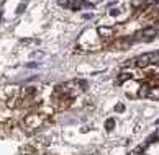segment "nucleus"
Instances as JSON below:
<instances>
[{"mask_svg": "<svg viewBox=\"0 0 159 155\" xmlns=\"http://www.w3.org/2000/svg\"><path fill=\"white\" fill-rule=\"evenodd\" d=\"M105 127H107V131H111L115 127V121L113 119H107V123H105Z\"/></svg>", "mask_w": 159, "mask_h": 155, "instance_id": "6", "label": "nucleus"}, {"mask_svg": "<svg viewBox=\"0 0 159 155\" xmlns=\"http://www.w3.org/2000/svg\"><path fill=\"white\" fill-rule=\"evenodd\" d=\"M115 110H116V111H125V106H123V105H116Z\"/></svg>", "mask_w": 159, "mask_h": 155, "instance_id": "8", "label": "nucleus"}, {"mask_svg": "<svg viewBox=\"0 0 159 155\" xmlns=\"http://www.w3.org/2000/svg\"><path fill=\"white\" fill-rule=\"evenodd\" d=\"M148 98H151V100H159V87H152V88H149Z\"/></svg>", "mask_w": 159, "mask_h": 155, "instance_id": "4", "label": "nucleus"}, {"mask_svg": "<svg viewBox=\"0 0 159 155\" xmlns=\"http://www.w3.org/2000/svg\"><path fill=\"white\" fill-rule=\"evenodd\" d=\"M97 33H98L102 38H110L111 34H113V31H111V28H107V26H100V28L97 29Z\"/></svg>", "mask_w": 159, "mask_h": 155, "instance_id": "3", "label": "nucleus"}, {"mask_svg": "<svg viewBox=\"0 0 159 155\" xmlns=\"http://www.w3.org/2000/svg\"><path fill=\"white\" fill-rule=\"evenodd\" d=\"M59 3H61V5H66V3H67V0H59Z\"/></svg>", "mask_w": 159, "mask_h": 155, "instance_id": "9", "label": "nucleus"}, {"mask_svg": "<svg viewBox=\"0 0 159 155\" xmlns=\"http://www.w3.org/2000/svg\"><path fill=\"white\" fill-rule=\"evenodd\" d=\"M157 34V29L156 28H152V26H149V28H144V29H141V31H138L136 33V38H146V39H152Z\"/></svg>", "mask_w": 159, "mask_h": 155, "instance_id": "2", "label": "nucleus"}, {"mask_svg": "<svg viewBox=\"0 0 159 155\" xmlns=\"http://www.w3.org/2000/svg\"><path fill=\"white\" fill-rule=\"evenodd\" d=\"M149 85H143V87H141L139 88V92H138V95H139V97L141 98H146V97H148V93H149Z\"/></svg>", "mask_w": 159, "mask_h": 155, "instance_id": "5", "label": "nucleus"}, {"mask_svg": "<svg viewBox=\"0 0 159 155\" xmlns=\"http://www.w3.org/2000/svg\"><path fill=\"white\" fill-rule=\"evenodd\" d=\"M128 79H129V75H128V74H121L118 80H120V82H125V80H128Z\"/></svg>", "mask_w": 159, "mask_h": 155, "instance_id": "7", "label": "nucleus"}, {"mask_svg": "<svg viewBox=\"0 0 159 155\" xmlns=\"http://www.w3.org/2000/svg\"><path fill=\"white\" fill-rule=\"evenodd\" d=\"M159 62V51H154V52H146V54H141L134 64L138 67H148L151 64H157Z\"/></svg>", "mask_w": 159, "mask_h": 155, "instance_id": "1", "label": "nucleus"}]
</instances>
